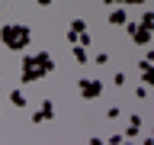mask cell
Here are the masks:
<instances>
[{"instance_id":"obj_10","label":"cell","mask_w":154,"mask_h":145,"mask_svg":"<svg viewBox=\"0 0 154 145\" xmlns=\"http://www.w3.org/2000/svg\"><path fill=\"white\" fill-rule=\"evenodd\" d=\"M141 26H144V29L154 26V13H151V10H144V13H141Z\"/></svg>"},{"instance_id":"obj_9","label":"cell","mask_w":154,"mask_h":145,"mask_svg":"<svg viewBox=\"0 0 154 145\" xmlns=\"http://www.w3.org/2000/svg\"><path fill=\"white\" fill-rule=\"evenodd\" d=\"M10 103L16 106V110H23V106H26V94H23V90H13V94H10Z\"/></svg>"},{"instance_id":"obj_2","label":"cell","mask_w":154,"mask_h":145,"mask_svg":"<svg viewBox=\"0 0 154 145\" xmlns=\"http://www.w3.org/2000/svg\"><path fill=\"white\" fill-rule=\"evenodd\" d=\"M29 39H32V29L29 26H19V23L0 26V42H3L10 52H23V48L29 45Z\"/></svg>"},{"instance_id":"obj_8","label":"cell","mask_w":154,"mask_h":145,"mask_svg":"<svg viewBox=\"0 0 154 145\" xmlns=\"http://www.w3.org/2000/svg\"><path fill=\"white\" fill-rule=\"evenodd\" d=\"M135 42H138V45H148V42H151V29H144L141 23H138V29H135Z\"/></svg>"},{"instance_id":"obj_12","label":"cell","mask_w":154,"mask_h":145,"mask_svg":"<svg viewBox=\"0 0 154 145\" xmlns=\"http://www.w3.org/2000/svg\"><path fill=\"white\" fill-rule=\"evenodd\" d=\"M119 113H122L119 106H109V110H106V119H119Z\"/></svg>"},{"instance_id":"obj_13","label":"cell","mask_w":154,"mask_h":145,"mask_svg":"<svg viewBox=\"0 0 154 145\" xmlns=\"http://www.w3.org/2000/svg\"><path fill=\"white\" fill-rule=\"evenodd\" d=\"M106 7H119V3H122V0H103Z\"/></svg>"},{"instance_id":"obj_7","label":"cell","mask_w":154,"mask_h":145,"mask_svg":"<svg viewBox=\"0 0 154 145\" xmlns=\"http://www.w3.org/2000/svg\"><path fill=\"white\" fill-rule=\"evenodd\" d=\"M71 55H74L77 65H87V45H77V42H71Z\"/></svg>"},{"instance_id":"obj_11","label":"cell","mask_w":154,"mask_h":145,"mask_svg":"<svg viewBox=\"0 0 154 145\" xmlns=\"http://www.w3.org/2000/svg\"><path fill=\"white\" fill-rule=\"evenodd\" d=\"M93 65H100V68H103V65H109V52H100V55L93 58Z\"/></svg>"},{"instance_id":"obj_15","label":"cell","mask_w":154,"mask_h":145,"mask_svg":"<svg viewBox=\"0 0 154 145\" xmlns=\"http://www.w3.org/2000/svg\"><path fill=\"white\" fill-rule=\"evenodd\" d=\"M122 3H125V7H128V3H135V7H141L144 0H122Z\"/></svg>"},{"instance_id":"obj_6","label":"cell","mask_w":154,"mask_h":145,"mask_svg":"<svg viewBox=\"0 0 154 145\" xmlns=\"http://www.w3.org/2000/svg\"><path fill=\"white\" fill-rule=\"evenodd\" d=\"M141 132V119H138V116H128V129H125V139H135V135Z\"/></svg>"},{"instance_id":"obj_4","label":"cell","mask_w":154,"mask_h":145,"mask_svg":"<svg viewBox=\"0 0 154 145\" xmlns=\"http://www.w3.org/2000/svg\"><path fill=\"white\" fill-rule=\"evenodd\" d=\"M51 116H55V103H51V100H45V103L38 106V113L32 116V123H35V126H38V123H48Z\"/></svg>"},{"instance_id":"obj_3","label":"cell","mask_w":154,"mask_h":145,"mask_svg":"<svg viewBox=\"0 0 154 145\" xmlns=\"http://www.w3.org/2000/svg\"><path fill=\"white\" fill-rule=\"evenodd\" d=\"M77 90H80V97H84V100H96V97H103V84H100V81H93V77H84V81L77 84Z\"/></svg>"},{"instance_id":"obj_1","label":"cell","mask_w":154,"mask_h":145,"mask_svg":"<svg viewBox=\"0 0 154 145\" xmlns=\"http://www.w3.org/2000/svg\"><path fill=\"white\" fill-rule=\"evenodd\" d=\"M48 71H55V61H51L48 52H38V55H26L23 58V84L42 81Z\"/></svg>"},{"instance_id":"obj_14","label":"cell","mask_w":154,"mask_h":145,"mask_svg":"<svg viewBox=\"0 0 154 145\" xmlns=\"http://www.w3.org/2000/svg\"><path fill=\"white\" fill-rule=\"evenodd\" d=\"M38 7H51V3H55V0H35Z\"/></svg>"},{"instance_id":"obj_5","label":"cell","mask_w":154,"mask_h":145,"mask_svg":"<svg viewBox=\"0 0 154 145\" xmlns=\"http://www.w3.org/2000/svg\"><path fill=\"white\" fill-rule=\"evenodd\" d=\"M125 19H128V10H125L122 3H119V7H112V13H109V23H112V26H122Z\"/></svg>"}]
</instances>
